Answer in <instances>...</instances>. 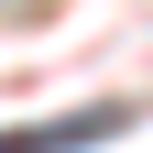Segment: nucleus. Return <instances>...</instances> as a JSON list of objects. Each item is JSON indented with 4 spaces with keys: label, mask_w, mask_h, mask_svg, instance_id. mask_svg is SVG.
Returning <instances> with one entry per match:
<instances>
[{
    "label": "nucleus",
    "mask_w": 153,
    "mask_h": 153,
    "mask_svg": "<svg viewBox=\"0 0 153 153\" xmlns=\"http://www.w3.org/2000/svg\"><path fill=\"white\" fill-rule=\"evenodd\" d=\"M131 109H66V120H33V131H0V153H88V142H120Z\"/></svg>",
    "instance_id": "1"
}]
</instances>
